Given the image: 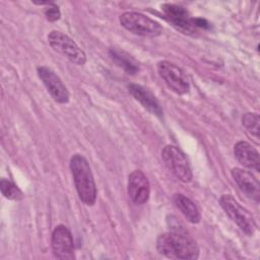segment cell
<instances>
[{
  "label": "cell",
  "mask_w": 260,
  "mask_h": 260,
  "mask_svg": "<svg viewBox=\"0 0 260 260\" xmlns=\"http://www.w3.org/2000/svg\"><path fill=\"white\" fill-rule=\"evenodd\" d=\"M156 249L159 254L171 259L193 260L199 256L195 240L180 226L172 225V231L158 236Z\"/></svg>",
  "instance_id": "cell-1"
},
{
  "label": "cell",
  "mask_w": 260,
  "mask_h": 260,
  "mask_svg": "<svg viewBox=\"0 0 260 260\" xmlns=\"http://www.w3.org/2000/svg\"><path fill=\"white\" fill-rule=\"evenodd\" d=\"M0 189L3 196L9 200H20L23 197L21 190L11 181L6 179H1L0 181Z\"/></svg>",
  "instance_id": "cell-17"
},
{
  "label": "cell",
  "mask_w": 260,
  "mask_h": 260,
  "mask_svg": "<svg viewBox=\"0 0 260 260\" xmlns=\"http://www.w3.org/2000/svg\"><path fill=\"white\" fill-rule=\"evenodd\" d=\"M161 158L173 175L184 183L191 182L193 174L186 155L174 145H166L161 150Z\"/></svg>",
  "instance_id": "cell-6"
},
{
  "label": "cell",
  "mask_w": 260,
  "mask_h": 260,
  "mask_svg": "<svg viewBox=\"0 0 260 260\" xmlns=\"http://www.w3.org/2000/svg\"><path fill=\"white\" fill-rule=\"evenodd\" d=\"M70 171L79 199L86 205H93L96 199V187L86 158L78 153L72 155Z\"/></svg>",
  "instance_id": "cell-2"
},
{
  "label": "cell",
  "mask_w": 260,
  "mask_h": 260,
  "mask_svg": "<svg viewBox=\"0 0 260 260\" xmlns=\"http://www.w3.org/2000/svg\"><path fill=\"white\" fill-rule=\"evenodd\" d=\"M173 199L177 208L182 212L188 221L191 223H198L200 221V212L195 203L190 198L181 193H177L174 195Z\"/></svg>",
  "instance_id": "cell-15"
},
{
  "label": "cell",
  "mask_w": 260,
  "mask_h": 260,
  "mask_svg": "<svg viewBox=\"0 0 260 260\" xmlns=\"http://www.w3.org/2000/svg\"><path fill=\"white\" fill-rule=\"evenodd\" d=\"M128 89L131 95L136 101H138L143 106V108H145L147 111H149L153 115L157 117H161L162 110L159 106V103L157 102L156 98L147 88L136 83H130L128 85Z\"/></svg>",
  "instance_id": "cell-14"
},
{
  "label": "cell",
  "mask_w": 260,
  "mask_h": 260,
  "mask_svg": "<svg viewBox=\"0 0 260 260\" xmlns=\"http://www.w3.org/2000/svg\"><path fill=\"white\" fill-rule=\"evenodd\" d=\"M48 42L54 51L62 54L70 62L76 65H83L86 62L84 52L67 35L58 30H52L48 35Z\"/></svg>",
  "instance_id": "cell-5"
},
{
  "label": "cell",
  "mask_w": 260,
  "mask_h": 260,
  "mask_svg": "<svg viewBox=\"0 0 260 260\" xmlns=\"http://www.w3.org/2000/svg\"><path fill=\"white\" fill-rule=\"evenodd\" d=\"M234 154L242 166L256 172L260 171L259 153L249 142L243 140L237 142L234 146Z\"/></svg>",
  "instance_id": "cell-13"
},
{
  "label": "cell",
  "mask_w": 260,
  "mask_h": 260,
  "mask_svg": "<svg viewBox=\"0 0 260 260\" xmlns=\"http://www.w3.org/2000/svg\"><path fill=\"white\" fill-rule=\"evenodd\" d=\"M232 176L238 185L239 189L250 199L259 202L260 199V184L252 173L240 168L232 170Z\"/></svg>",
  "instance_id": "cell-12"
},
{
  "label": "cell",
  "mask_w": 260,
  "mask_h": 260,
  "mask_svg": "<svg viewBox=\"0 0 260 260\" xmlns=\"http://www.w3.org/2000/svg\"><path fill=\"white\" fill-rule=\"evenodd\" d=\"M219 204L226 215L248 236L256 231V222L248 209L243 207L232 195L223 194L219 199Z\"/></svg>",
  "instance_id": "cell-4"
},
{
  "label": "cell",
  "mask_w": 260,
  "mask_h": 260,
  "mask_svg": "<svg viewBox=\"0 0 260 260\" xmlns=\"http://www.w3.org/2000/svg\"><path fill=\"white\" fill-rule=\"evenodd\" d=\"M45 16L49 21H56L61 17V12L58 8V6L51 3L46 9H45Z\"/></svg>",
  "instance_id": "cell-19"
},
{
  "label": "cell",
  "mask_w": 260,
  "mask_h": 260,
  "mask_svg": "<svg viewBox=\"0 0 260 260\" xmlns=\"http://www.w3.org/2000/svg\"><path fill=\"white\" fill-rule=\"evenodd\" d=\"M119 20L123 27L138 36L157 37L162 32V26L157 21L139 12H124Z\"/></svg>",
  "instance_id": "cell-3"
},
{
  "label": "cell",
  "mask_w": 260,
  "mask_h": 260,
  "mask_svg": "<svg viewBox=\"0 0 260 260\" xmlns=\"http://www.w3.org/2000/svg\"><path fill=\"white\" fill-rule=\"evenodd\" d=\"M162 13L174 26L183 31H193L195 28L193 18L189 12L182 6L176 4H164L161 5Z\"/></svg>",
  "instance_id": "cell-11"
},
{
  "label": "cell",
  "mask_w": 260,
  "mask_h": 260,
  "mask_svg": "<svg viewBox=\"0 0 260 260\" xmlns=\"http://www.w3.org/2000/svg\"><path fill=\"white\" fill-rule=\"evenodd\" d=\"M259 115L256 113H246L242 118V124L251 136L259 138Z\"/></svg>",
  "instance_id": "cell-18"
},
{
  "label": "cell",
  "mask_w": 260,
  "mask_h": 260,
  "mask_svg": "<svg viewBox=\"0 0 260 260\" xmlns=\"http://www.w3.org/2000/svg\"><path fill=\"white\" fill-rule=\"evenodd\" d=\"M37 72L54 101L60 104H66L69 102L68 89L52 69L46 66H40L38 67Z\"/></svg>",
  "instance_id": "cell-8"
},
{
  "label": "cell",
  "mask_w": 260,
  "mask_h": 260,
  "mask_svg": "<svg viewBox=\"0 0 260 260\" xmlns=\"http://www.w3.org/2000/svg\"><path fill=\"white\" fill-rule=\"evenodd\" d=\"M157 72L174 92L184 94L189 91L190 85L187 76L175 64L169 61H160L157 63Z\"/></svg>",
  "instance_id": "cell-7"
},
{
  "label": "cell",
  "mask_w": 260,
  "mask_h": 260,
  "mask_svg": "<svg viewBox=\"0 0 260 260\" xmlns=\"http://www.w3.org/2000/svg\"><path fill=\"white\" fill-rule=\"evenodd\" d=\"M52 250L54 256L59 259L74 258V242L69 229L63 224L57 225L51 239Z\"/></svg>",
  "instance_id": "cell-9"
},
{
  "label": "cell",
  "mask_w": 260,
  "mask_h": 260,
  "mask_svg": "<svg viewBox=\"0 0 260 260\" xmlns=\"http://www.w3.org/2000/svg\"><path fill=\"white\" fill-rule=\"evenodd\" d=\"M127 191L130 199L137 205L146 203L149 198L150 186L147 177L141 171H134L128 177Z\"/></svg>",
  "instance_id": "cell-10"
},
{
  "label": "cell",
  "mask_w": 260,
  "mask_h": 260,
  "mask_svg": "<svg viewBox=\"0 0 260 260\" xmlns=\"http://www.w3.org/2000/svg\"><path fill=\"white\" fill-rule=\"evenodd\" d=\"M193 22H194V25L195 27H202V28H207L209 26V23L203 19V18H193Z\"/></svg>",
  "instance_id": "cell-20"
},
{
  "label": "cell",
  "mask_w": 260,
  "mask_h": 260,
  "mask_svg": "<svg viewBox=\"0 0 260 260\" xmlns=\"http://www.w3.org/2000/svg\"><path fill=\"white\" fill-rule=\"evenodd\" d=\"M111 58L113 61L121 68H123L128 74H135L139 71L138 64L135 62V60L125 53L124 51H121L116 48H112L109 51Z\"/></svg>",
  "instance_id": "cell-16"
}]
</instances>
